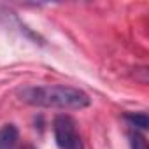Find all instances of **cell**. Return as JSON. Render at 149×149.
I'll return each mask as SVG.
<instances>
[{"label":"cell","instance_id":"6da1fadb","mask_svg":"<svg viewBox=\"0 0 149 149\" xmlns=\"http://www.w3.org/2000/svg\"><path fill=\"white\" fill-rule=\"evenodd\" d=\"M18 97L28 105L60 111H81L91 102L88 93H84L83 90L65 84L25 86L18 90Z\"/></svg>","mask_w":149,"mask_h":149},{"label":"cell","instance_id":"7a4b0ae2","mask_svg":"<svg viewBox=\"0 0 149 149\" xmlns=\"http://www.w3.org/2000/svg\"><path fill=\"white\" fill-rule=\"evenodd\" d=\"M53 133L60 149H83L77 123L68 114H58L53 121Z\"/></svg>","mask_w":149,"mask_h":149},{"label":"cell","instance_id":"3957f363","mask_svg":"<svg viewBox=\"0 0 149 149\" xmlns=\"http://www.w3.org/2000/svg\"><path fill=\"white\" fill-rule=\"evenodd\" d=\"M19 132L14 125H4L0 128V149H16Z\"/></svg>","mask_w":149,"mask_h":149},{"label":"cell","instance_id":"277c9868","mask_svg":"<svg viewBox=\"0 0 149 149\" xmlns=\"http://www.w3.org/2000/svg\"><path fill=\"white\" fill-rule=\"evenodd\" d=\"M125 119L132 125V126H137L140 130H146L149 121H147V114L146 112H135V114H126Z\"/></svg>","mask_w":149,"mask_h":149},{"label":"cell","instance_id":"5b68a950","mask_svg":"<svg viewBox=\"0 0 149 149\" xmlns=\"http://www.w3.org/2000/svg\"><path fill=\"white\" fill-rule=\"evenodd\" d=\"M130 146H132V149H147L146 139H144L139 132H133V133L130 135Z\"/></svg>","mask_w":149,"mask_h":149},{"label":"cell","instance_id":"8992f818","mask_svg":"<svg viewBox=\"0 0 149 149\" xmlns=\"http://www.w3.org/2000/svg\"><path fill=\"white\" fill-rule=\"evenodd\" d=\"M23 149H35V147H32V146H26V147H23Z\"/></svg>","mask_w":149,"mask_h":149}]
</instances>
